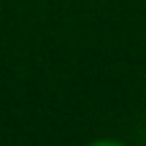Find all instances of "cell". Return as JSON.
I'll return each instance as SVG.
<instances>
[{"label":"cell","instance_id":"obj_1","mask_svg":"<svg viewBox=\"0 0 146 146\" xmlns=\"http://www.w3.org/2000/svg\"><path fill=\"white\" fill-rule=\"evenodd\" d=\"M90 146H123V144H118V141H95Z\"/></svg>","mask_w":146,"mask_h":146}]
</instances>
